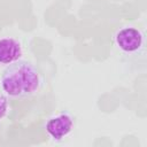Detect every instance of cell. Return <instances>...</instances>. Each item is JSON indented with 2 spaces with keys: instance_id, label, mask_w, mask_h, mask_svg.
<instances>
[{
  "instance_id": "obj_1",
  "label": "cell",
  "mask_w": 147,
  "mask_h": 147,
  "mask_svg": "<svg viewBox=\"0 0 147 147\" xmlns=\"http://www.w3.org/2000/svg\"><path fill=\"white\" fill-rule=\"evenodd\" d=\"M5 94L13 99H24L37 93L41 85V76L37 67L23 60L8 64L1 76Z\"/></svg>"
},
{
  "instance_id": "obj_4",
  "label": "cell",
  "mask_w": 147,
  "mask_h": 147,
  "mask_svg": "<svg viewBox=\"0 0 147 147\" xmlns=\"http://www.w3.org/2000/svg\"><path fill=\"white\" fill-rule=\"evenodd\" d=\"M23 49L18 40L11 37L0 38V64H10L21 59Z\"/></svg>"
},
{
  "instance_id": "obj_3",
  "label": "cell",
  "mask_w": 147,
  "mask_h": 147,
  "mask_svg": "<svg viewBox=\"0 0 147 147\" xmlns=\"http://www.w3.org/2000/svg\"><path fill=\"white\" fill-rule=\"evenodd\" d=\"M72 126H74L72 117L67 113H61L59 115L51 117L47 121L45 129L51 138L55 140H61L71 132Z\"/></svg>"
},
{
  "instance_id": "obj_5",
  "label": "cell",
  "mask_w": 147,
  "mask_h": 147,
  "mask_svg": "<svg viewBox=\"0 0 147 147\" xmlns=\"http://www.w3.org/2000/svg\"><path fill=\"white\" fill-rule=\"evenodd\" d=\"M8 110V101L7 98L0 92V121L6 116Z\"/></svg>"
},
{
  "instance_id": "obj_2",
  "label": "cell",
  "mask_w": 147,
  "mask_h": 147,
  "mask_svg": "<svg viewBox=\"0 0 147 147\" xmlns=\"http://www.w3.org/2000/svg\"><path fill=\"white\" fill-rule=\"evenodd\" d=\"M117 47L124 53L138 52L144 45V34L136 28L127 26L118 30L115 34Z\"/></svg>"
}]
</instances>
